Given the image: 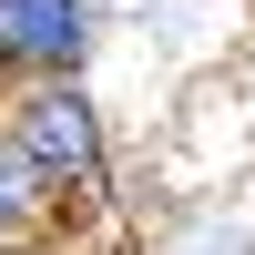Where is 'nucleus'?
I'll return each instance as SVG.
<instances>
[{
  "label": "nucleus",
  "instance_id": "nucleus-2",
  "mask_svg": "<svg viewBox=\"0 0 255 255\" xmlns=\"http://www.w3.org/2000/svg\"><path fill=\"white\" fill-rule=\"evenodd\" d=\"M92 0H0V72L31 82V72H82L92 61Z\"/></svg>",
  "mask_w": 255,
  "mask_h": 255
},
{
  "label": "nucleus",
  "instance_id": "nucleus-1",
  "mask_svg": "<svg viewBox=\"0 0 255 255\" xmlns=\"http://www.w3.org/2000/svg\"><path fill=\"white\" fill-rule=\"evenodd\" d=\"M0 123L20 133V153H31L72 204H102V184H113V123H102V92L82 72L10 82V92H0Z\"/></svg>",
  "mask_w": 255,
  "mask_h": 255
},
{
  "label": "nucleus",
  "instance_id": "nucleus-5",
  "mask_svg": "<svg viewBox=\"0 0 255 255\" xmlns=\"http://www.w3.org/2000/svg\"><path fill=\"white\" fill-rule=\"evenodd\" d=\"M0 92H10V72H0Z\"/></svg>",
  "mask_w": 255,
  "mask_h": 255
},
{
  "label": "nucleus",
  "instance_id": "nucleus-3",
  "mask_svg": "<svg viewBox=\"0 0 255 255\" xmlns=\"http://www.w3.org/2000/svg\"><path fill=\"white\" fill-rule=\"evenodd\" d=\"M61 225H72V194H61V184L20 153V133L0 123V245H41V235H61Z\"/></svg>",
  "mask_w": 255,
  "mask_h": 255
},
{
  "label": "nucleus",
  "instance_id": "nucleus-4",
  "mask_svg": "<svg viewBox=\"0 0 255 255\" xmlns=\"http://www.w3.org/2000/svg\"><path fill=\"white\" fill-rule=\"evenodd\" d=\"M163 255H255V215L245 204H194V215L163 235Z\"/></svg>",
  "mask_w": 255,
  "mask_h": 255
}]
</instances>
